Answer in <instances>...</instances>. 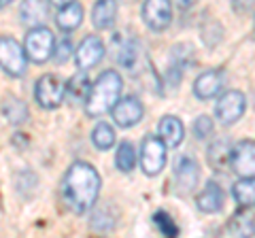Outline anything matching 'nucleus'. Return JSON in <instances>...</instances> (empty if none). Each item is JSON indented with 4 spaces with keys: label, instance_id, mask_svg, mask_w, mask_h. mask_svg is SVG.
Here are the masks:
<instances>
[{
    "label": "nucleus",
    "instance_id": "16",
    "mask_svg": "<svg viewBox=\"0 0 255 238\" xmlns=\"http://www.w3.org/2000/svg\"><path fill=\"white\" fill-rule=\"evenodd\" d=\"M228 232L232 236H255V206H245V211L236 213L228 224Z\"/></svg>",
    "mask_w": 255,
    "mask_h": 238
},
{
    "label": "nucleus",
    "instance_id": "27",
    "mask_svg": "<svg viewBox=\"0 0 255 238\" xmlns=\"http://www.w3.org/2000/svg\"><path fill=\"white\" fill-rule=\"evenodd\" d=\"M153 224L157 226V230H159V232H162L164 236H170V238L179 236V226L174 224V219H172L166 211H157V213H155V215H153Z\"/></svg>",
    "mask_w": 255,
    "mask_h": 238
},
{
    "label": "nucleus",
    "instance_id": "25",
    "mask_svg": "<svg viewBox=\"0 0 255 238\" xmlns=\"http://www.w3.org/2000/svg\"><path fill=\"white\" fill-rule=\"evenodd\" d=\"M92 142L100 149V151H107V149H111L115 145V130L111 128L109 123L100 121L92 132Z\"/></svg>",
    "mask_w": 255,
    "mask_h": 238
},
{
    "label": "nucleus",
    "instance_id": "28",
    "mask_svg": "<svg viewBox=\"0 0 255 238\" xmlns=\"http://www.w3.org/2000/svg\"><path fill=\"white\" fill-rule=\"evenodd\" d=\"M194 134H196V138H200V140H204L209 134H213V119L206 115H200L194 121Z\"/></svg>",
    "mask_w": 255,
    "mask_h": 238
},
{
    "label": "nucleus",
    "instance_id": "26",
    "mask_svg": "<svg viewBox=\"0 0 255 238\" xmlns=\"http://www.w3.org/2000/svg\"><path fill=\"white\" fill-rule=\"evenodd\" d=\"M209 160L217 170H223V166L230 164V147H228L226 140H219V142H215V145L211 147Z\"/></svg>",
    "mask_w": 255,
    "mask_h": 238
},
{
    "label": "nucleus",
    "instance_id": "19",
    "mask_svg": "<svg viewBox=\"0 0 255 238\" xmlns=\"http://www.w3.org/2000/svg\"><path fill=\"white\" fill-rule=\"evenodd\" d=\"M19 15L21 21L28 26H41L47 17V2L45 0H21L19 4Z\"/></svg>",
    "mask_w": 255,
    "mask_h": 238
},
{
    "label": "nucleus",
    "instance_id": "9",
    "mask_svg": "<svg viewBox=\"0 0 255 238\" xmlns=\"http://www.w3.org/2000/svg\"><path fill=\"white\" fill-rule=\"evenodd\" d=\"M230 168L241 177H255V142L241 140L230 151Z\"/></svg>",
    "mask_w": 255,
    "mask_h": 238
},
{
    "label": "nucleus",
    "instance_id": "22",
    "mask_svg": "<svg viewBox=\"0 0 255 238\" xmlns=\"http://www.w3.org/2000/svg\"><path fill=\"white\" fill-rule=\"evenodd\" d=\"M2 115L6 117V121L13 123V125H19L28 119V107L26 102L15 98V96H9L4 102H2Z\"/></svg>",
    "mask_w": 255,
    "mask_h": 238
},
{
    "label": "nucleus",
    "instance_id": "12",
    "mask_svg": "<svg viewBox=\"0 0 255 238\" xmlns=\"http://www.w3.org/2000/svg\"><path fill=\"white\" fill-rule=\"evenodd\" d=\"M198 177H200L198 164L189 155H181L174 162V179H177V187H181V192H189L196 185Z\"/></svg>",
    "mask_w": 255,
    "mask_h": 238
},
{
    "label": "nucleus",
    "instance_id": "2",
    "mask_svg": "<svg viewBox=\"0 0 255 238\" xmlns=\"http://www.w3.org/2000/svg\"><path fill=\"white\" fill-rule=\"evenodd\" d=\"M124 87V79L117 70H105L98 79L94 81L90 96L85 100V111L90 117H100L109 113L115 107V102L119 100Z\"/></svg>",
    "mask_w": 255,
    "mask_h": 238
},
{
    "label": "nucleus",
    "instance_id": "30",
    "mask_svg": "<svg viewBox=\"0 0 255 238\" xmlns=\"http://www.w3.org/2000/svg\"><path fill=\"white\" fill-rule=\"evenodd\" d=\"M194 2H196V0H174V4H177L179 9H189Z\"/></svg>",
    "mask_w": 255,
    "mask_h": 238
},
{
    "label": "nucleus",
    "instance_id": "24",
    "mask_svg": "<svg viewBox=\"0 0 255 238\" xmlns=\"http://www.w3.org/2000/svg\"><path fill=\"white\" fill-rule=\"evenodd\" d=\"M115 166L119 172H132V168L136 166V151H134L132 142L124 140L115 151Z\"/></svg>",
    "mask_w": 255,
    "mask_h": 238
},
{
    "label": "nucleus",
    "instance_id": "8",
    "mask_svg": "<svg viewBox=\"0 0 255 238\" xmlns=\"http://www.w3.org/2000/svg\"><path fill=\"white\" fill-rule=\"evenodd\" d=\"M142 21H145L153 32L166 30L172 21L170 0H145V4H142Z\"/></svg>",
    "mask_w": 255,
    "mask_h": 238
},
{
    "label": "nucleus",
    "instance_id": "20",
    "mask_svg": "<svg viewBox=\"0 0 255 238\" xmlns=\"http://www.w3.org/2000/svg\"><path fill=\"white\" fill-rule=\"evenodd\" d=\"M90 90H92V81H90V77L85 75V70L77 73V75L66 83V94H68V98H73L75 102H85L87 96H90Z\"/></svg>",
    "mask_w": 255,
    "mask_h": 238
},
{
    "label": "nucleus",
    "instance_id": "13",
    "mask_svg": "<svg viewBox=\"0 0 255 238\" xmlns=\"http://www.w3.org/2000/svg\"><path fill=\"white\" fill-rule=\"evenodd\" d=\"M223 87V73L221 70H209L202 73L194 83V94L200 100H209L213 96H217Z\"/></svg>",
    "mask_w": 255,
    "mask_h": 238
},
{
    "label": "nucleus",
    "instance_id": "11",
    "mask_svg": "<svg viewBox=\"0 0 255 238\" xmlns=\"http://www.w3.org/2000/svg\"><path fill=\"white\" fill-rule=\"evenodd\" d=\"M105 58V43L100 41L98 36H85L81 45L77 47L75 51V60H77V66L81 70H87L96 64H100V60Z\"/></svg>",
    "mask_w": 255,
    "mask_h": 238
},
{
    "label": "nucleus",
    "instance_id": "15",
    "mask_svg": "<svg viewBox=\"0 0 255 238\" xmlns=\"http://www.w3.org/2000/svg\"><path fill=\"white\" fill-rule=\"evenodd\" d=\"M159 130V138L166 142V147H179L183 142V136H185V128H183L181 119L172 117V115H166L162 117V121L157 125Z\"/></svg>",
    "mask_w": 255,
    "mask_h": 238
},
{
    "label": "nucleus",
    "instance_id": "29",
    "mask_svg": "<svg viewBox=\"0 0 255 238\" xmlns=\"http://www.w3.org/2000/svg\"><path fill=\"white\" fill-rule=\"evenodd\" d=\"M75 53V49H73V43H70V38H62L60 43H55V60L60 62V64H64L70 55Z\"/></svg>",
    "mask_w": 255,
    "mask_h": 238
},
{
    "label": "nucleus",
    "instance_id": "4",
    "mask_svg": "<svg viewBox=\"0 0 255 238\" xmlns=\"http://www.w3.org/2000/svg\"><path fill=\"white\" fill-rule=\"evenodd\" d=\"M64 96H66V83L51 73L43 75L34 85V98L38 102V107H43L47 111L58 109L64 102Z\"/></svg>",
    "mask_w": 255,
    "mask_h": 238
},
{
    "label": "nucleus",
    "instance_id": "1",
    "mask_svg": "<svg viewBox=\"0 0 255 238\" xmlns=\"http://www.w3.org/2000/svg\"><path fill=\"white\" fill-rule=\"evenodd\" d=\"M62 200L77 215L94 209L100 194V174L87 162H75L60 183Z\"/></svg>",
    "mask_w": 255,
    "mask_h": 238
},
{
    "label": "nucleus",
    "instance_id": "10",
    "mask_svg": "<svg viewBox=\"0 0 255 238\" xmlns=\"http://www.w3.org/2000/svg\"><path fill=\"white\" fill-rule=\"evenodd\" d=\"M142 113H145V109H142L140 100H136L134 96L117 100L115 107L111 109L113 121L119 125V128H132V125H136L142 119Z\"/></svg>",
    "mask_w": 255,
    "mask_h": 238
},
{
    "label": "nucleus",
    "instance_id": "33",
    "mask_svg": "<svg viewBox=\"0 0 255 238\" xmlns=\"http://www.w3.org/2000/svg\"><path fill=\"white\" fill-rule=\"evenodd\" d=\"M253 32H255V26H253Z\"/></svg>",
    "mask_w": 255,
    "mask_h": 238
},
{
    "label": "nucleus",
    "instance_id": "32",
    "mask_svg": "<svg viewBox=\"0 0 255 238\" xmlns=\"http://www.w3.org/2000/svg\"><path fill=\"white\" fill-rule=\"evenodd\" d=\"M13 0H0V9H4V6H9Z\"/></svg>",
    "mask_w": 255,
    "mask_h": 238
},
{
    "label": "nucleus",
    "instance_id": "3",
    "mask_svg": "<svg viewBox=\"0 0 255 238\" xmlns=\"http://www.w3.org/2000/svg\"><path fill=\"white\" fill-rule=\"evenodd\" d=\"M26 53L32 62H36V64H43L51 58L55 53V38H53V32L49 28L45 26H34L26 34Z\"/></svg>",
    "mask_w": 255,
    "mask_h": 238
},
{
    "label": "nucleus",
    "instance_id": "7",
    "mask_svg": "<svg viewBox=\"0 0 255 238\" xmlns=\"http://www.w3.org/2000/svg\"><path fill=\"white\" fill-rule=\"evenodd\" d=\"M247 109V100H245V94L238 92V90H230L226 92L223 96L217 100V107H215V115L223 125H230V123H236L238 119L243 117Z\"/></svg>",
    "mask_w": 255,
    "mask_h": 238
},
{
    "label": "nucleus",
    "instance_id": "6",
    "mask_svg": "<svg viewBox=\"0 0 255 238\" xmlns=\"http://www.w3.org/2000/svg\"><path fill=\"white\" fill-rule=\"evenodd\" d=\"M166 166V142L159 136H147L140 147V168L147 177H155Z\"/></svg>",
    "mask_w": 255,
    "mask_h": 238
},
{
    "label": "nucleus",
    "instance_id": "21",
    "mask_svg": "<svg viewBox=\"0 0 255 238\" xmlns=\"http://www.w3.org/2000/svg\"><path fill=\"white\" fill-rule=\"evenodd\" d=\"M234 200L245 209V206H255V177H243L236 181L232 187Z\"/></svg>",
    "mask_w": 255,
    "mask_h": 238
},
{
    "label": "nucleus",
    "instance_id": "23",
    "mask_svg": "<svg viewBox=\"0 0 255 238\" xmlns=\"http://www.w3.org/2000/svg\"><path fill=\"white\" fill-rule=\"evenodd\" d=\"M117 60H119V64H122L124 68H128V70L136 68V64L140 62V45H138V41L128 38V41L119 47Z\"/></svg>",
    "mask_w": 255,
    "mask_h": 238
},
{
    "label": "nucleus",
    "instance_id": "5",
    "mask_svg": "<svg viewBox=\"0 0 255 238\" xmlns=\"http://www.w3.org/2000/svg\"><path fill=\"white\" fill-rule=\"evenodd\" d=\"M26 47H21L11 36H0V68L11 77H21L26 73Z\"/></svg>",
    "mask_w": 255,
    "mask_h": 238
},
{
    "label": "nucleus",
    "instance_id": "31",
    "mask_svg": "<svg viewBox=\"0 0 255 238\" xmlns=\"http://www.w3.org/2000/svg\"><path fill=\"white\" fill-rule=\"evenodd\" d=\"M51 4H55L60 9V6H66V4H70V2H75V0H49Z\"/></svg>",
    "mask_w": 255,
    "mask_h": 238
},
{
    "label": "nucleus",
    "instance_id": "14",
    "mask_svg": "<svg viewBox=\"0 0 255 238\" xmlns=\"http://www.w3.org/2000/svg\"><path fill=\"white\" fill-rule=\"evenodd\" d=\"M223 200H226V196H223V189L217 183L209 181L206 187L202 189L200 194H198L196 204H198V209H200L202 213H219L223 209Z\"/></svg>",
    "mask_w": 255,
    "mask_h": 238
},
{
    "label": "nucleus",
    "instance_id": "17",
    "mask_svg": "<svg viewBox=\"0 0 255 238\" xmlns=\"http://www.w3.org/2000/svg\"><path fill=\"white\" fill-rule=\"evenodd\" d=\"M117 17V2L115 0H98L92 9V23L98 30L113 28Z\"/></svg>",
    "mask_w": 255,
    "mask_h": 238
},
{
    "label": "nucleus",
    "instance_id": "18",
    "mask_svg": "<svg viewBox=\"0 0 255 238\" xmlns=\"http://www.w3.org/2000/svg\"><path fill=\"white\" fill-rule=\"evenodd\" d=\"M83 21V6L77 2H70L66 6H60L58 11V17H55V23L58 28L64 30V32H70V30H77Z\"/></svg>",
    "mask_w": 255,
    "mask_h": 238
}]
</instances>
